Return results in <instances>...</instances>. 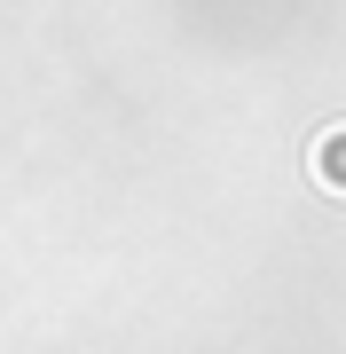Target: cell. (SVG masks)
Wrapping results in <instances>:
<instances>
[{
	"label": "cell",
	"mask_w": 346,
	"mask_h": 354,
	"mask_svg": "<svg viewBox=\"0 0 346 354\" xmlns=\"http://www.w3.org/2000/svg\"><path fill=\"white\" fill-rule=\"evenodd\" d=\"M315 174L331 181V189H346V127H331V134L315 142Z\"/></svg>",
	"instance_id": "1"
}]
</instances>
